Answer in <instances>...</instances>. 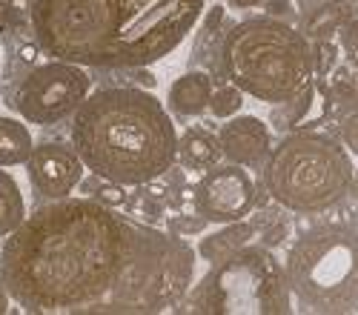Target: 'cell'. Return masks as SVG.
<instances>
[{
    "instance_id": "1",
    "label": "cell",
    "mask_w": 358,
    "mask_h": 315,
    "mask_svg": "<svg viewBox=\"0 0 358 315\" xmlns=\"http://www.w3.org/2000/svg\"><path fill=\"white\" fill-rule=\"evenodd\" d=\"M195 275L187 238L95 198H57L26 215L0 249L9 298L35 315H158Z\"/></svg>"
},
{
    "instance_id": "2",
    "label": "cell",
    "mask_w": 358,
    "mask_h": 315,
    "mask_svg": "<svg viewBox=\"0 0 358 315\" xmlns=\"http://www.w3.org/2000/svg\"><path fill=\"white\" fill-rule=\"evenodd\" d=\"M206 0H29L38 49L86 69H138L164 61L203 15Z\"/></svg>"
},
{
    "instance_id": "3",
    "label": "cell",
    "mask_w": 358,
    "mask_h": 315,
    "mask_svg": "<svg viewBox=\"0 0 358 315\" xmlns=\"http://www.w3.org/2000/svg\"><path fill=\"white\" fill-rule=\"evenodd\" d=\"M72 147L92 175L124 186L164 178L178 161V132L166 106L138 86L89 92L72 115Z\"/></svg>"
},
{
    "instance_id": "4",
    "label": "cell",
    "mask_w": 358,
    "mask_h": 315,
    "mask_svg": "<svg viewBox=\"0 0 358 315\" xmlns=\"http://www.w3.org/2000/svg\"><path fill=\"white\" fill-rule=\"evenodd\" d=\"M218 61L229 83L270 106L301 95L315 78L310 38L289 20L270 15L232 23Z\"/></svg>"
},
{
    "instance_id": "5",
    "label": "cell",
    "mask_w": 358,
    "mask_h": 315,
    "mask_svg": "<svg viewBox=\"0 0 358 315\" xmlns=\"http://www.w3.org/2000/svg\"><path fill=\"white\" fill-rule=\"evenodd\" d=\"M264 192L281 210L315 215L336 210L352 186V158L330 135L295 129L264 158Z\"/></svg>"
},
{
    "instance_id": "6",
    "label": "cell",
    "mask_w": 358,
    "mask_h": 315,
    "mask_svg": "<svg viewBox=\"0 0 358 315\" xmlns=\"http://www.w3.org/2000/svg\"><path fill=\"white\" fill-rule=\"evenodd\" d=\"M292 301L304 312H358V229L352 224H318L298 235L287 252Z\"/></svg>"
},
{
    "instance_id": "7",
    "label": "cell",
    "mask_w": 358,
    "mask_h": 315,
    "mask_svg": "<svg viewBox=\"0 0 358 315\" xmlns=\"http://www.w3.org/2000/svg\"><path fill=\"white\" fill-rule=\"evenodd\" d=\"M178 307L195 315H289L292 293L284 261L264 244H244L210 264Z\"/></svg>"
},
{
    "instance_id": "8",
    "label": "cell",
    "mask_w": 358,
    "mask_h": 315,
    "mask_svg": "<svg viewBox=\"0 0 358 315\" xmlns=\"http://www.w3.org/2000/svg\"><path fill=\"white\" fill-rule=\"evenodd\" d=\"M92 89V78L86 66L72 61H57L32 66L15 92V106L20 118L38 126H55L72 118L75 109Z\"/></svg>"
},
{
    "instance_id": "9",
    "label": "cell",
    "mask_w": 358,
    "mask_h": 315,
    "mask_svg": "<svg viewBox=\"0 0 358 315\" xmlns=\"http://www.w3.org/2000/svg\"><path fill=\"white\" fill-rule=\"evenodd\" d=\"M258 204V189L250 172L238 163H215L192 189V207L206 224L241 221Z\"/></svg>"
},
{
    "instance_id": "10",
    "label": "cell",
    "mask_w": 358,
    "mask_h": 315,
    "mask_svg": "<svg viewBox=\"0 0 358 315\" xmlns=\"http://www.w3.org/2000/svg\"><path fill=\"white\" fill-rule=\"evenodd\" d=\"M83 161L66 140H46L32 147V155L26 158V178L32 184L35 195L43 200L66 198L83 181Z\"/></svg>"
},
{
    "instance_id": "11",
    "label": "cell",
    "mask_w": 358,
    "mask_h": 315,
    "mask_svg": "<svg viewBox=\"0 0 358 315\" xmlns=\"http://www.w3.org/2000/svg\"><path fill=\"white\" fill-rule=\"evenodd\" d=\"M221 158L238 166H261L273 149V132L255 115H232L218 129Z\"/></svg>"
},
{
    "instance_id": "12",
    "label": "cell",
    "mask_w": 358,
    "mask_h": 315,
    "mask_svg": "<svg viewBox=\"0 0 358 315\" xmlns=\"http://www.w3.org/2000/svg\"><path fill=\"white\" fill-rule=\"evenodd\" d=\"M210 95H213V78L206 72H187L169 86L166 103L181 118H195V115L206 112Z\"/></svg>"
},
{
    "instance_id": "13",
    "label": "cell",
    "mask_w": 358,
    "mask_h": 315,
    "mask_svg": "<svg viewBox=\"0 0 358 315\" xmlns=\"http://www.w3.org/2000/svg\"><path fill=\"white\" fill-rule=\"evenodd\" d=\"M255 238V226L241 218V221H229V224H218L215 233H206L201 241H198V255L203 261H221V258L232 255L235 249H241L244 244H250Z\"/></svg>"
},
{
    "instance_id": "14",
    "label": "cell",
    "mask_w": 358,
    "mask_h": 315,
    "mask_svg": "<svg viewBox=\"0 0 358 315\" xmlns=\"http://www.w3.org/2000/svg\"><path fill=\"white\" fill-rule=\"evenodd\" d=\"M178 161L184 169H195V172H206L210 166H215L221 161V147L218 138L206 129H187L184 135H178Z\"/></svg>"
},
{
    "instance_id": "15",
    "label": "cell",
    "mask_w": 358,
    "mask_h": 315,
    "mask_svg": "<svg viewBox=\"0 0 358 315\" xmlns=\"http://www.w3.org/2000/svg\"><path fill=\"white\" fill-rule=\"evenodd\" d=\"M32 132L29 126L9 115H0V169L20 166L32 155Z\"/></svg>"
},
{
    "instance_id": "16",
    "label": "cell",
    "mask_w": 358,
    "mask_h": 315,
    "mask_svg": "<svg viewBox=\"0 0 358 315\" xmlns=\"http://www.w3.org/2000/svg\"><path fill=\"white\" fill-rule=\"evenodd\" d=\"M26 200L23 192L17 186V181L9 175V172L0 169V238L12 235L15 229L23 224L26 218Z\"/></svg>"
},
{
    "instance_id": "17",
    "label": "cell",
    "mask_w": 358,
    "mask_h": 315,
    "mask_svg": "<svg viewBox=\"0 0 358 315\" xmlns=\"http://www.w3.org/2000/svg\"><path fill=\"white\" fill-rule=\"evenodd\" d=\"M344 15V3L338 0H327L318 9H313V15L307 17V38L310 41H330L333 32H338V23Z\"/></svg>"
},
{
    "instance_id": "18",
    "label": "cell",
    "mask_w": 358,
    "mask_h": 315,
    "mask_svg": "<svg viewBox=\"0 0 358 315\" xmlns=\"http://www.w3.org/2000/svg\"><path fill=\"white\" fill-rule=\"evenodd\" d=\"M78 186H83L89 198L101 200V204H106V207H127L129 192H127L124 184H115V181H109V178L92 175V178H83Z\"/></svg>"
},
{
    "instance_id": "19",
    "label": "cell",
    "mask_w": 358,
    "mask_h": 315,
    "mask_svg": "<svg viewBox=\"0 0 358 315\" xmlns=\"http://www.w3.org/2000/svg\"><path fill=\"white\" fill-rule=\"evenodd\" d=\"M241 106H244V92L238 89L235 83H224V86H213V95H210V109L215 118H221V121H227V118H232V115H238L241 112Z\"/></svg>"
},
{
    "instance_id": "20",
    "label": "cell",
    "mask_w": 358,
    "mask_h": 315,
    "mask_svg": "<svg viewBox=\"0 0 358 315\" xmlns=\"http://www.w3.org/2000/svg\"><path fill=\"white\" fill-rule=\"evenodd\" d=\"M266 218L255 226L258 233H261V244L264 247H278V244H284L287 241V233H289V221H287V215H281V212H264Z\"/></svg>"
},
{
    "instance_id": "21",
    "label": "cell",
    "mask_w": 358,
    "mask_h": 315,
    "mask_svg": "<svg viewBox=\"0 0 358 315\" xmlns=\"http://www.w3.org/2000/svg\"><path fill=\"white\" fill-rule=\"evenodd\" d=\"M338 38L350 54H358V9L355 6H344L341 23H338Z\"/></svg>"
},
{
    "instance_id": "22",
    "label": "cell",
    "mask_w": 358,
    "mask_h": 315,
    "mask_svg": "<svg viewBox=\"0 0 358 315\" xmlns=\"http://www.w3.org/2000/svg\"><path fill=\"white\" fill-rule=\"evenodd\" d=\"M336 57H338V46L330 43V41H318L313 46V69H315V78H324L336 66Z\"/></svg>"
},
{
    "instance_id": "23",
    "label": "cell",
    "mask_w": 358,
    "mask_h": 315,
    "mask_svg": "<svg viewBox=\"0 0 358 315\" xmlns=\"http://www.w3.org/2000/svg\"><path fill=\"white\" fill-rule=\"evenodd\" d=\"M341 143L347 152L358 155V109L341 118Z\"/></svg>"
},
{
    "instance_id": "24",
    "label": "cell",
    "mask_w": 358,
    "mask_h": 315,
    "mask_svg": "<svg viewBox=\"0 0 358 315\" xmlns=\"http://www.w3.org/2000/svg\"><path fill=\"white\" fill-rule=\"evenodd\" d=\"M206 229V221L195 212V218L189 215V218H172L169 221V233H175V235H181V238H187V235H192V233H203Z\"/></svg>"
},
{
    "instance_id": "25",
    "label": "cell",
    "mask_w": 358,
    "mask_h": 315,
    "mask_svg": "<svg viewBox=\"0 0 358 315\" xmlns=\"http://www.w3.org/2000/svg\"><path fill=\"white\" fill-rule=\"evenodd\" d=\"M266 3H270V17H281V20H289L295 12H292V3L289 0H266Z\"/></svg>"
},
{
    "instance_id": "26",
    "label": "cell",
    "mask_w": 358,
    "mask_h": 315,
    "mask_svg": "<svg viewBox=\"0 0 358 315\" xmlns=\"http://www.w3.org/2000/svg\"><path fill=\"white\" fill-rule=\"evenodd\" d=\"M264 0H229V6H235V9H255Z\"/></svg>"
},
{
    "instance_id": "27",
    "label": "cell",
    "mask_w": 358,
    "mask_h": 315,
    "mask_svg": "<svg viewBox=\"0 0 358 315\" xmlns=\"http://www.w3.org/2000/svg\"><path fill=\"white\" fill-rule=\"evenodd\" d=\"M9 293H6V286H3V281H0V315H6L9 312Z\"/></svg>"
},
{
    "instance_id": "28",
    "label": "cell",
    "mask_w": 358,
    "mask_h": 315,
    "mask_svg": "<svg viewBox=\"0 0 358 315\" xmlns=\"http://www.w3.org/2000/svg\"><path fill=\"white\" fill-rule=\"evenodd\" d=\"M350 192H352V198H355V204H358V169L352 172V186H350Z\"/></svg>"
},
{
    "instance_id": "29",
    "label": "cell",
    "mask_w": 358,
    "mask_h": 315,
    "mask_svg": "<svg viewBox=\"0 0 358 315\" xmlns=\"http://www.w3.org/2000/svg\"><path fill=\"white\" fill-rule=\"evenodd\" d=\"M6 3H29V0H6Z\"/></svg>"
}]
</instances>
